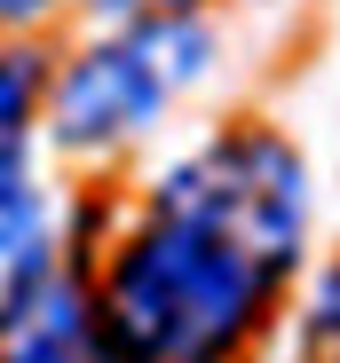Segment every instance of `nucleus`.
Returning <instances> with one entry per match:
<instances>
[{"mask_svg": "<svg viewBox=\"0 0 340 363\" xmlns=\"http://www.w3.org/2000/svg\"><path fill=\"white\" fill-rule=\"evenodd\" d=\"M40 277H48V206L16 190L0 198V332L40 300Z\"/></svg>", "mask_w": 340, "mask_h": 363, "instance_id": "5", "label": "nucleus"}, {"mask_svg": "<svg viewBox=\"0 0 340 363\" xmlns=\"http://www.w3.org/2000/svg\"><path fill=\"white\" fill-rule=\"evenodd\" d=\"M158 221L230 245L238 261H253L277 284V269H293L301 221H309L301 158L277 135H221V143H206L198 158H182L158 182Z\"/></svg>", "mask_w": 340, "mask_h": 363, "instance_id": "2", "label": "nucleus"}, {"mask_svg": "<svg viewBox=\"0 0 340 363\" xmlns=\"http://www.w3.org/2000/svg\"><path fill=\"white\" fill-rule=\"evenodd\" d=\"M301 363H340V269L317 284L309 324H301Z\"/></svg>", "mask_w": 340, "mask_h": 363, "instance_id": "7", "label": "nucleus"}, {"mask_svg": "<svg viewBox=\"0 0 340 363\" xmlns=\"http://www.w3.org/2000/svg\"><path fill=\"white\" fill-rule=\"evenodd\" d=\"M103 16H143V24H158V16H182V9H198V0H95Z\"/></svg>", "mask_w": 340, "mask_h": 363, "instance_id": "8", "label": "nucleus"}, {"mask_svg": "<svg viewBox=\"0 0 340 363\" xmlns=\"http://www.w3.org/2000/svg\"><path fill=\"white\" fill-rule=\"evenodd\" d=\"M16 340H9V363H135L127 355V340L111 332V316L95 308L87 292H40L32 308L9 324Z\"/></svg>", "mask_w": 340, "mask_h": 363, "instance_id": "4", "label": "nucleus"}, {"mask_svg": "<svg viewBox=\"0 0 340 363\" xmlns=\"http://www.w3.org/2000/svg\"><path fill=\"white\" fill-rule=\"evenodd\" d=\"M269 277L198 229L150 221L111 269L103 316L135 363H221L261 316Z\"/></svg>", "mask_w": 340, "mask_h": 363, "instance_id": "1", "label": "nucleus"}, {"mask_svg": "<svg viewBox=\"0 0 340 363\" xmlns=\"http://www.w3.org/2000/svg\"><path fill=\"white\" fill-rule=\"evenodd\" d=\"M32 9H48V0H0V24H16V16H32Z\"/></svg>", "mask_w": 340, "mask_h": 363, "instance_id": "9", "label": "nucleus"}, {"mask_svg": "<svg viewBox=\"0 0 340 363\" xmlns=\"http://www.w3.org/2000/svg\"><path fill=\"white\" fill-rule=\"evenodd\" d=\"M198 64H206V32H198V24H182V16L135 24L127 40L87 48L79 64L64 72L48 127H55V143H72V150L127 143V135H143V127H150V111L175 95Z\"/></svg>", "mask_w": 340, "mask_h": 363, "instance_id": "3", "label": "nucleus"}, {"mask_svg": "<svg viewBox=\"0 0 340 363\" xmlns=\"http://www.w3.org/2000/svg\"><path fill=\"white\" fill-rule=\"evenodd\" d=\"M32 95H40V64H32V55H0V198L32 190V182H24V127H32Z\"/></svg>", "mask_w": 340, "mask_h": 363, "instance_id": "6", "label": "nucleus"}]
</instances>
